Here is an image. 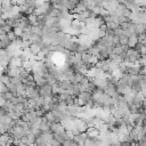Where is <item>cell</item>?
<instances>
[{
	"mask_svg": "<svg viewBox=\"0 0 146 146\" xmlns=\"http://www.w3.org/2000/svg\"><path fill=\"white\" fill-rule=\"evenodd\" d=\"M127 42H128V36L127 35H124V34L119 35V43H120V46L127 44Z\"/></svg>",
	"mask_w": 146,
	"mask_h": 146,
	"instance_id": "44dd1931",
	"label": "cell"
},
{
	"mask_svg": "<svg viewBox=\"0 0 146 146\" xmlns=\"http://www.w3.org/2000/svg\"><path fill=\"white\" fill-rule=\"evenodd\" d=\"M11 31L14 32V34L16 35V36H22V34H23V30L19 27V26H16V27H13L11 29Z\"/></svg>",
	"mask_w": 146,
	"mask_h": 146,
	"instance_id": "d6986e66",
	"label": "cell"
},
{
	"mask_svg": "<svg viewBox=\"0 0 146 146\" xmlns=\"http://www.w3.org/2000/svg\"><path fill=\"white\" fill-rule=\"evenodd\" d=\"M65 111H66L70 115H72L73 117H76L78 114L81 112V106H74V105H72V106H66Z\"/></svg>",
	"mask_w": 146,
	"mask_h": 146,
	"instance_id": "5b68a950",
	"label": "cell"
},
{
	"mask_svg": "<svg viewBox=\"0 0 146 146\" xmlns=\"http://www.w3.org/2000/svg\"><path fill=\"white\" fill-rule=\"evenodd\" d=\"M11 122H13V120L8 114L2 116V117H0V124H2V125H9Z\"/></svg>",
	"mask_w": 146,
	"mask_h": 146,
	"instance_id": "4fadbf2b",
	"label": "cell"
},
{
	"mask_svg": "<svg viewBox=\"0 0 146 146\" xmlns=\"http://www.w3.org/2000/svg\"><path fill=\"white\" fill-rule=\"evenodd\" d=\"M90 58H91V55L88 51L82 52L81 54V63H82V65L86 64V63H90Z\"/></svg>",
	"mask_w": 146,
	"mask_h": 146,
	"instance_id": "7c38bea8",
	"label": "cell"
},
{
	"mask_svg": "<svg viewBox=\"0 0 146 146\" xmlns=\"http://www.w3.org/2000/svg\"><path fill=\"white\" fill-rule=\"evenodd\" d=\"M49 144H50V146H59V145H60V143H59L58 140H56L54 137H52V139L50 140V143H49Z\"/></svg>",
	"mask_w": 146,
	"mask_h": 146,
	"instance_id": "484cf974",
	"label": "cell"
},
{
	"mask_svg": "<svg viewBox=\"0 0 146 146\" xmlns=\"http://www.w3.org/2000/svg\"><path fill=\"white\" fill-rule=\"evenodd\" d=\"M49 1H51V2H54V1H55V0H49Z\"/></svg>",
	"mask_w": 146,
	"mask_h": 146,
	"instance_id": "1f68e13d",
	"label": "cell"
},
{
	"mask_svg": "<svg viewBox=\"0 0 146 146\" xmlns=\"http://www.w3.org/2000/svg\"><path fill=\"white\" fill-rule=\"evenodd\" d=\"M6 35L8 36V39H9V40H10L11 42H13V41H14V40H15V39L17 38V36H16V35L14 34V32H13V31H9L8 33H6Z\"/></svg>",
	"mask_w": 146,
	"mask_h": 146,
	"instance_id": "cb8c5ba5",
	"label": "cell"
},
{
	"mask_svg": "<svg viewBox=\"0 0 146 146\" xmlns=\"http://www.w3.org/2000/svg\"><path fill=\"white\" fill-rule=\"evenodd\" d=\"M18 26L23 30V31H26V30H30V27L32 26L31 24H30V22H29V18H27V16H23L22 18H21V21H19V24H18Z\"/></svg>",
	"mask_w": 146,
	"mask_h": 146,
	"instance_id": "8992f818",
	"label": "cell"
},
{
	"mask_svg": "<svg viewBox=\"0 0 146 146\" xmlns=\"http://www.w3.org/2000/svg\"><path fill=\"white\" fill-rule=\"evenodd\" d=\"M91 83H92L96 88H98V89H100V90H104L105 87H106V84H107V81H106L105 78H92Z\"/></svg>",
	"mask_w": 146,
	"mask_h": 146,
	"instance_id": "277c9868",
	"label": "cell"
},
{
	"mask_svg": "<svg viewBox=\"0 0 146 146\" xmlns=\"http://www.w3.org/2000/svg\"><path fill=\"white\" fill-rule=\"evenodd\" d=\"M7 114H8V112H7L3 107H0V117L5 116V115H7Z\"/></svg>",
	"mask_w": 146,
	"mask_h": 146,
	"instance_id": "4316f807",
	"label": "cell"
},
{
	"mask_svg": "<svg viewBox=\"0 0 146 146\" xmlns=\"http://www.w3.org/2000/svg\"><path fill=\"white\" fill-rule=\"evenodd\" d=\"M30 31L33 33V34H36V35H42V29L36 26V25H32L30 27Z\"/></svg>",
	"mask_w": 146,
	"mask_h": 146,
	"instance_id": "9a60e30c",
	"label": "cell"
},
{
	"mask_svg": "<svg viewBox=\"0 0 146 146\" xmlns=\"http://www.w3.org/2000/svg\"><path fill=\"white\" fill-rule=\"evenodd\" d=\"M130 13H131V11H130V9H129V8H127V7H124V8H123V10H122V14H121V15H122V16L128 17V16L130 15Z\"/></svg>",
	"mask_w": 146,
	"mask_h": 146,
	"instance_id": "d4e9b609",
	"label": "cell"
},
{
	"mask_svg": "<svg viewBox=\"0 0 146 146\" xmlns=\"http://www.w3.org/2000/svg\"><path fill=\"white\" fill-rule=\"evenodd\" d=\"M13 2L11 0H1V8L5 11H10V9L13 8Z\"/></svg>",
	"mask_w": 146,
	"mask_h": 146,
	"instance_id": "9c48e42d",
	"label": "cell"
},
{
	"mask_svg": "<svg viewBox=\"0 0 146 146\" xmlns=\"http://www.w3.org/2000/svg\"><path fill=\"white\" fill-rule=\"evenodd\" d=\"M82 2H83V5L86 6V8L87 9H91L94 6H96L95 3H94V1L92 0H81Z\"/></svg>",
	"mask_w": 146,
	"mask_h": 146,
	"instance_id": "ffe728a7",
	"label": "cell"
},
{
	"mask_svg": "<svg viewBox=\"0 0 146 146\" xmlns=\"http://www.w3.org/2000/svg\"><path fill=\"white\" fill-rule=\"evenodd\" d=\"M145 33V24H137V34Z\"/></svg>",
	"mask_w": 146,
	"mask_h": 146,
	"instance_id": "603a6c76",
	"label": "cell"
},
{
	"mask_svg": "<svg viewBox=\"0 0 146 146\" xmlns=\"http://www.w3.org/2000/svg\"><path fill=\"white\" fill-rule=\"evenodd\" d=\"M29 49H30V51H31L33 55H36V54L41 50V47H39V46L35 44V43H31V44L29 46Z\"/></svg>",
	"mask_w": 146,
	"mask_h": 146,
	"instance_id": "5bb4252c",
	"label": "cell"
},
{
	"mask_svg": "<svg viewBox=\"0 0 146 146\" xmlns=\"http://www.w3.org/2000/svg\"><path fill=\"white\" fill-rule=\"evenodd\" d=\"M87 8H86V6L83 5V2L82 1H79L78 3H76V6H75V8L71 11V14H78V13H83L84 10H86Z\"/></svg>",
	"mask_w": 146,
	"mask_h": 146,
	"instance_id": "ba28073f",
	"label": "cell"
},
{
	"mask_svg": "<svg viewBox=\"0 0 146 146\" xmlns=\"http://www.w3.org/2000/svg\"><path fill=\"white\" fill-rule=\"evenodd\" d=\"M138 43V36L137 35H131V36H128V42H127V46L129 48H133L136 44Z\"/></svg>",
	"mask_w": 146,
	"mask_h": 146,
	"instance_id": "30bf717a",
	"label": "cell"
},
{
	"mask_svg": "<svg viewBox=\"0 0 146 146\" xmlns=\"http://www.w3.org/2000/svg\"><path fill=\"white\" fill-rule=\"evenodd\" d=\"M72 146H81V145H80V144H78V143H75V141H74V143H73V145H72Z\"/></svg>",
	"mask_w": 146,
	"mask_h": 146,
	"instance_id": "4dcf8cb0",
	"label": "cell"
},
{
	"mask_svg": "<svg viewBox=\"0 0 146 146\" xmlns=\"http://www.w3.org/2000/svg\"><path fill=\"white\" fill-rule=\"evenodd\" d=\"M0 82H2L3 84H8V83H10V76H8L6 73H3V74H1L0 75Z\"/></svg>",
	"mask_w": 146,
	"mask_h": 146,
	"instance_id": "2e32d148",
	"label": "cell"
},
{
	"mask_svg": "<svg viewBox=\"0 0 146 146\" xmlns=\"http://www.w3.org/2000/svg\"><path fill=\"white\" fill-rule=\"evenodd\" d=\"M121 49H122V51H123V52H125V51L129 49V47H128L127 44H123V46H121Z\"/></svg>",
	"mask_w": 146,
	"mask_h": 146,
	"instance_id": "83f0119b",
	"label": "cell"
},
{
	"mask_svg": "<svg viewBox=\"0 0 146 146\" xmlns=\"http://www.w3.org/2000/svg\"><path fill=\"white\" fill-rule=\"evenodd\" d=\"M76 98H78V100H79L80 106L82 107V106H86V105H87V103H88L89 99L91 98V94H89V92H87V91H81V92H79V94L76 95Z\"/></svg>",
	"mask_w": 146,
	"mask_h": 146,
	"instance_id": "7a4b0ae2",
	"label": "cell"
},
{
	"mask_svg": "<svg viewBox=\"0 0 146 146\" xmlns=\"http://www.w3.org/2000/svg\"><path fill=\"white\" fill-rule=\"evenodd\" d=\"M73 123L76 127L79 132H86V130L88 129V125L86 124V121L80 119V117H73Z\"/></svg>",
	"mask_w": 146,
	"mask_h": 146,
	"instance_id": "3957f363",
	"label": "cell"
},
{
	"mask_svg": "<svg viewBox=\"0 0 146 146\" xmlns=\"http://www.w3.org/2000/svg\"><path fill=\"white\" fill-rule=\"evenodd\" d=\"M23 81H22V79L19 78V76H13V78H10V83H13L14 86H19L21 83H22Z\"/></svg>",
	"mask_w": 146,
	"mask_h": 146,
	"instance_id": "e0dca14e",
	"label": "cell"
},
{
	"mask_svg": "<svg viewBox=\"0 0 146 146\" xmlns=\"http://www.w3.org/2000/svg\"><path fill=\"white\" fill-rule=\"evenodd\" d=\"M5 25V19H2L1 17H0V30H1V27Z\"/></svg>",
	"mask_w": 146,
	"mask_h": 146,
	"instance_id": "f546056e",
	"label": "cell"
},
{
	"mask_svg": "<svg viewBox=\"0 0 146 146\" xmlns=\"http://www.w3.org/2000/svg\"><path fill=\"white\" fill-rule=\"evenodd\" d=\"M92 1H94V3H95L96 6H100V5H102V1H103V0H92Z\"/></svg>",
	"mask_w": 146,
	"mask_h": 146,
	"instance_id": "f1b7e54d",
	"label": "cell"
},
{
	"mask_svg": "<svg viewBox=\"0 0 146 146\" xmlns=\"http://www.w3.org/2000/svg\"><path fill=\"white\" fill-rule=\"evenodd\" d=\"M87 139V133L86 132H79V133H75L74 137H73V140L80 145H82Z\"/></svg>",
	"mask_w": 146,
	"mask_h": 146,
	"instance_id": "52a82bcc",
	"label": "cell"
},
{
	"mask_svg": "<svg viewBox=\"0 0 146 146\" xmlns=\"http://www.w3.org/2000/svg\"><path fill=\"white\" fill-rule=\"evenodd\" d=\"M38 91H39V96L40 97H48V96H54L55 94L52 92V89H51V86L46 83L44 86L42 87H39L38 88Z\"/></svg>",
	"mask_w": 146,
	"mask_h": 146,
	"instance_id": "6da1fadb",
	"label": "cell"
},
{
	"mask_svg": "<svg viewBox=\"0 0 146 146\" xmlns=\"http://www.w3.org/2000/svg\"><path fill=\"white\" fill-rule=\"evenodd\" d=\"M52 137L62 144L65 140V138H66V133H65V131L64 132H56V133H52Z\"/></svg>",
	"mask_w": 146,
	"mask_h": 146,
	"instance_id": "8fae6325",
	"label": "cell"
},
{
	"mask_svg": "<svg viewBox=\"0 0 146 146\" xmlns=\"http://www.w3.org/2000/svg\"><path fill=\"white\" fill-rule=\"evenodd\" d=\"M27 18H29V22H30L31 25H36V16L35 15L31 14V15L27 16Z\"/></svg>",
	"mask_w": 146,
	"mask_h": 146,
	"instance_id": "7402d4cb",
	"label": "cell"
},
{
	"mask_svg": "<svg viewBox=\"0 0 146 146\" xmlns=\"http://www.w3.org/2000/svg\"><path fill=\"white\" fill-rule=\"evenodd\" d=\"M79 1L78 0H68V5H67V10L71 13L74 8H75V6H76V3H78Z\"/></svg>",
	"mask_w": 146,
	"mask_h": 146,
	"instance_id": "ac0fdd59",
	"label": "cell"
}]
</instances>
